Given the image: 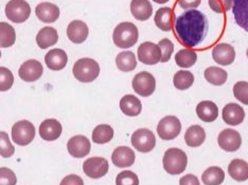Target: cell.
<instances>
[{
  "mask_svg": "<svg viewBox=\"0 0 248 185\" xmlns=\"http://www.w3.org/2000/svg\"><path fill=\"white\" fill-rule=\"evenodd\" d=\"M225 180V172L221 167L211 166L202 172V181L205 185H221Z\"/></svg>",
  "mask_w": 248,
  "mask_h": 185,
  "instance_id": "obj_31",
  "label": "cell"
},
{
  "mask_svg": "<svg viewBox=\"0 0 248 185\" xmlns=\"http://www.w3.org/2000/svg\"><path fill=\"white\" fill-rule=\"evenodd\" d=\"M15 152L14 146L11 144L7 132L0 131V155L3 158H11Z\"/></svg>",
  "mask_w": 248,
  "mask_h": 185,
  "instance_id": "obj_37",
  "label": "cell"
},
{
  "mask_svg": "<svg viewBox=\"0 0 248 185\" xmlns=\"http://www.w3.org/2000/svg\"><path fill=\"white\" fill-rule=\"evenodd\" d=\"M131 12L137 20H148L153 14V7L149 0H132Z\"/></svg>",
  "mask_w": 248,
  "mask_h": 185,
  "instance_id": "obj_22",
  "label": "cell"
},
{
  "mask_svg": "<svg viewBox=\"0 0 248 185\" xmlns=\"http://www.w3.org/2000/svg\"><path fill=\"white\" fill-rule=\"evenodd\" d=\"M59 41V33L52 27H45L39 30L36 35L37 46L41 49H47L53 46Z\"/></svg>",
  "mask_w": 248,
  "mask_h": 185,
  "instance_id": "obj_26",
  "label": "cell"
},
{
  "mask_svg": "<svg viewBox=\"0 0 248 185\" xmlns=\"http://www.w3.org/2000/svg\"><path fill=\"white\" fill-rule=\"evenodd\" d=\"M120 110L123 114L127 116H138L141 113L142 104L141 101L134 95H125L120 100Z\"/></svg>",
  "mask_w": 248,
  "mask_h": 185,
  "instance_id": "obj_25",
  "label": "cell"
},
{
  "mask_svg": "<svg viewBox=\"0 0 248 185\" xmlns=\"http://www.w3.org/2000/svg\"><path fill=\"white\" fill-rule=\"evenodd\" d=\"M14 76L7 67H0V92H7L13 86Z\"/></svg>",
  "mask_w": 248,
  "mask_h": 185,
  "instance_id": "obj_38",
  "label": "cell"
},
{
  "mask_svg": "<svg viewBox=\"0 0 248 185\" xmlns=\"http://www.w3.org/2000/svg\"><path fill=\"white\" fill-rule=\"evenodd\" d=\"M206 132L202 127L193 125L187 129L185 134V141L189 147H200L205 142Z\"/></svg>",
  "mask_w": 248,
  "mask_h": 185,
  "instance_id": "obj_29",
  "label": "cell"
},
{
  "mask_svg": "<svg viewBox=\"0 0 248 185\" xmlns=\"http://www.w3.org/2000/svg\"><path fill=\"white\" fill-rule=\"evenodd\" d=\"M205 79L213 85H223L227 81L228 74L227 71L221 68V67H208L205 70Z\"/></svg>",
  "mask_w": 248,
  "mask_h": 185,
  "instance_id": "obj_32",
  "label": "cell"
},
{
  "mask_svg": "<svg viewBox=\"0 0 248 185\" xmlns=\"http://www.w3.org/2000/svg\"><path fill=\"white\" fill-rule=\"evenodd\" d=\"M136 160V155H135L134 151L126 147V146H120L114 150L111 154V161L115 166L119 168H126L132 166Z\"/></svg>",
  "mask_w": 248,
  "mask_h": 185,
  "instance_id": "obj_17",
  "label": "cell"
},
{
  "mask_svg": "<svg viewBox=\"0 0 248 185\" xmlns=\"http://www.w3.org/2000/svg\"><path fill=\"white\" fill-rule=\"evenodd\" d=\"M93 142L102 145L110 142L114 137V129L109 125H99L93 131Z\"/></svg>",
  "mask_w": 248,
  "mask_h": 185,
  "instance_id": "obj_34",
  "label": "cell"
},
{
  "mask_svg": "<svg viewBox=\"0 0 248 185\" xmlns=\"http://www.w3.org/2000/svg\"><path fill=\"white\" fill-rule=\"evenodd\" d=\"M174 18V11L171 8H160L155 13L154 21L160 30L168 32L172 30Z\"/></svg>",
  "mask_w": 248,
  "mask_h": 185,
  "instance_id": "obj_27",
  "label": "cell"
},
{
  "mask_svg": "<svg viewBox=\"0 0 248 185\" xmlns=\"http://www.w3.org/2000/svg\"><path fill=\"white\" fill-rule=\"evenodd\" d=\"M197 61V54L193 50L183 49L175 54V62L179 67L183 68H189L192 67Z\"/></svg>",
  "mask_w": 248,
  "mask_h": 185,
  "instance_id": "obj_36",
  "label": "cell"
},
{
  "mask_svg": "<svg viewBox=\"0 0 248 185\" xmlns=\"http://www.w3.org/2000/svg\"><path fill=\"white\" fill-rule=\"evenodd\" d=\"M209 5L216 13H226L232 8V0H209Z\"/></svg>",
  "mask_w": 248,
  "mask_h": 185,
  "instance_id": "obj_42",
  "label": "cell"
},
{
  "mask_svg": "<svg viewBox=\"0 0 248 185\" xmlns=\"http://www.w3.org/2000/svg\"><path fill=\"white\" fill-rule=\"evenodd\" d=\"M109 165L108 161L100 156L90 158L84 162L83 170L85 175L92 179H100L104 177L108 172Z\"/></svg>",
  "mask_w": 248,
  "mask_h": 185,
  "instance_id": "obj_11",
  "label": "cell"
},
{
  "mask_svg": "<svg viewBox=\"0 0 248 185\" xmlns=\"http://www.w3.org/2000/svg\"><path fill=\"white\" fill-rule=\"evenodd\" d=\"M194 82V76L192 72L188 70H179L177 71L173 78V83L174 86L180 91H185V89H188L189 87L192 86Z\"/></svg>",
  "mask_w": 248,
  "mask_h": 185,
  "instance_id": "obj_35",
  "label": "cell"
},
{
  "mask_svg": "<svg viewBox=\"0 0 248 185\" xmlns=\"http://www.w3.org/2000/svg\"><path fill=\"white\" fill-rule=\"evenodd\" d=\"M232 13L236 24L248 32V0H232Z\"/></svg>",
  "mask_w": 248,
  "mask_h": 185,
  "instance_id": "obj_24",
  "label": "cell"
},
{
  "mask_svg": "<svg viewBox=\"0 0 248 185\" xmlns=\"http://www.w3.org/2000/svg\"><path fill=\"white\" fill-rule=\"evenodd\" d=\"M212 58L217 64L223 66L231 65L235 59L234 48L230 44L222 43L217 45L212 50Z\"/></svg>",
  "mask_w": 248,
  "mask_h": 185,
  "instance_id": "obj_15",
  "label": "cell"
},
{
  "mask_svg": "<svg viewBox=\"0 0 248 185\" xmlns=\"http://www.w3.org/2000/svg\"><path fill=\"white\" fill-rule=\"evenodd\" d=\"M153 1L156 2V3H159V4H163V3L169 2V1H170V0H153Z\"/></svg>",
  "mask_w": 248,
  "mask_h": 185,
  "instance_id": "obj_47",
  "label": "cell"
},
{
  "mask_svg": "<svg viewBox=\"0 0 248 185\" xmlns=\"http://www.w3.org/2000/svg\"><path fill=\"white\" fill-rule=\"evenodd\" d=\"M133 88L135 93L142 97H149L153 95L156 89V80L154 76L148 71H141L134 77Z\"/></svg>",
  "mask_w": 248,
  "mask_h": 185,
  "instance_id": "obj_9",
  "label": "cell"
},
{
  "mask_svg": "<svg viewBox=\"0 0 248 185\" xmlns=\"http://www.w3.org/2000/svg\"><path fill=\"white\" fill-rule=\"evenodd\" d=\"M163 168L170 175H179L186 170L188 158L183 150L178 148L168 149L163 155Z\"/></svg>",
  "mask_w": 248,
  "mask_h": 185,
  "instance_id": "obj_4",
  "label": "cell"
},
{
  "mask_svg": "<svg viewBox=\"0 0 248 185\" xmlns=\"http://www.w3.org/2000/svg\"><path fill=\"white\" fill-rule=\"evenodd\" d=\"M202 0H178V5L182 9H194L200 7Z\"/></svg>",
  "mask_w": 248,
  "mask_h": 185,
  "instance_id": "obj_45",
  "label": "cell"
},
{
  "mask_svg": "<svg viewBox=\"0 0 248 185\" xmlns=\"http://www.w3.org/2000/svg\"><path fill=\"white\" fill-rule=\"evenodd\" d=\"M31 8L30 4L26 0H11L5 5V15L8 19L15 22V24H21L30 17Z\"/></svg>",
  "mask_w": 248,
  "mask_h": 185,
  "instance_id": "obj_5",
  "label": "cell"
},
{
  "mask_svg": "<svg viewBox=\"0 0 248 185\" xmlns=\"http://www.w3.org/2000/svg\"><path fill=\"white\" fill-rule=\"evenodd\" d=\"M116 185H139L138 176L131 170H123L117 176Z\"/></svg>",
  "mask_w": 248,
  "mask_h": 185,
  "instance_id": "obj_39",
  "label": "cell"
},
{
  "mask_svg": "<svg viewBox=\"0 0 248 185\" xmlns=\"http://www.w3.org/2000/svg\"><path fill=\"white\" fill-rule=\"evenodd\" d=\"M73 76L82 83L94 81L100 75V66L97 61L89 58L78 60L72 68Z\"/></svg>",
  "mask_w": 248,
  "mask_h": 185,
  "instance_id": "obj_3",
  "label": "cell"
},
{
  "mask_svg": "<svg viewBox=\"0 0 248 185\" xmlns=\"http://www.w3.org/2000/svg\"><path fill=\"white\" fill-rule=\"evenodd\" d=\"M89 29L82 20H73L67 27V36L75 44H82L87 40Z\"/></svg>",
  "mask_w": 248,
  "mask_h": 185,
  "instance_id": "obj_19",
  "label": "cell"
},
{
  "mask_svg": "<svg viewBox=\"0 0 248 185\" xmlns=\"http://www.w3.org/2000/svg\"><path fill=\"white\" fill-rule=\"evenodd\" d=\"M223 120L229 126H239L245 118V111L238 103H228L222 112Z\"/></svg>",
  "mask_w": 248,
  "mask_h": 185,
  "instance_id": "obj_16",
  "label": "cell"
},
{
  "mask_svg": "<svg viewBox=\"0 0 248 185\" xmlns=\"http://www.w3.org/2000/svg\"><path fill=\"white\" fill-rule=\"evenodd\" d=\"M16 42V32L8 22H0V47L8 48L13 46Z\"/></svg>",
  "mask_w": 248,
  "mask_h": 185,
  "instance_id": "obj_33",
  "label": "cell"
},
{
  "mask_svg": "<svg viewBox=\"0 0 248 185\" xmlns=\"http://www.w3.org/2000/svg\"><path fill=\"white\" fill-rule=\"evenodd\" d=\"M138 28L129 21L121 22L115 28L114 33H112V41L117 47L121 49H127L135 46L138 42Z\"/></svg>",
  "mask_w": 248,
  "mask_h": 185,
  "instance_id": "obj_2",
  "label": "cell"
},
{
  "mask_svg": "<svg viewBox=\"0 0 248 185\" xmlns=\"http://www.w3.org/2000/svg\"><path fill=\"white\" fill-rule=\"evenodd\" d=\"M0 58H1V51H0Z\"/></svg>",
  "mask_w": 248,
  "mask_h": 185,
  "instance_id": "obj_49",
  "label": "cell"
},
{
  "mask_svg": "<svg viewBox=\"0 0 248 185\" xmlns=\"http://www.w3.org/2000/svg\"><path fill=\"white\" fill-rule=\"evenodd\" d=\"M132 145L133 147L138 150L139 152L148 153L155 148L156 138L154 133L149 129H138L132 135Z\"/></svg>",
  "mask_w": 248,
  "mask_h": 185,
  "instance_id": "obj_7",
  "label": "cell"
},
{
  "mask_svg": "<svg viewBox=\"0 0 248 185\" xmlns=\"http://www.w3.org/2000/svg\"><path fill=\"white\" fill-rule=\"evenodd\" d=\"M138 60L145 65H155L161 60V50L158 45L152 42H144L138 47Z\"/></svg>",
  "mask_w": 248,
  "mask_h": 185,
  "instance_id": "obj_10",
  "label": "cell"
},
{
  "mask_svg": "<svg viewBox=\"0 0 248 185\" xmlns=\"http://www.w3.org/2000/svg\"><path fill=\"white\" fill-rule=\"evenodd\" d=\"M44 67L41 62L36 60H28L20 66L18 75L21 80L26 82H34L43 76Z\"/></svg>",
  "mask_w": 248,
  "mask_h": 185,
  "instance_id": "obj_14",
  "label": "cell"
},
{
  "mask_svg": "<svg viewBox=\"0 0 248 185\" xmlns=\"http://www.w3.org/2000/svg\"><path fill=\"white\" fill-rule=\"evenodd\" d=\"M233 95L239 101L248 105V82H236L233 86Z\"/></svg>",
  "mask_w": 248,
  "mask_h": 185,
  "instance_id": "obj_40",
  "label": "cell"
},
{
  "mask_svg": "<svg viewBox=\"0 0 248 185\" xmlns=\"http://www.w3.org/2000/svg\"><path fill=\"white\" fill-rule=\"evenodd\" d=\"M17 178L13 170L7 167L0 168V185H16Z\"/></svg>",
  "mask_w": 248,
  "mask_h": 185,
  "instance_id": "obj_43",
  "label": "cell"
},
{
  "mask_svg": "<svg viewBox=\"0 0 248 185\" xmlns=\"http://www.w3.org/2000/svg\"><path fill=\"white\" fill-rule=\"evenodd\" d=\"M218 146L227 152H234L239 150L242 145V137L238 131L233 129H225L218 134Z\"/></svg>",
  "mask_w": 248,
  "mask_h": 185,
  "instance_id": "obj_12",
  "label": "cell"
},
{
  "mask_svg": "<svg viewBox=\"0 0 248 185\" xmlns=\"http://www.w3.org/2000/svg\"><path fill=\"white\" fill-rule=\"evenodd\" d=\"M158 46L161 50V63H167L170 61L172 53L174 51V44L169 40V38H163L158 44Z\"/></svg>",
  "mask_w": 248,
  "mask_h": 185,
  "instance_id": "obj_41",
  "label": "cell"
},
{
  "mask_svg": "<svg viewBox=\"0 0 248 185\" xmlns=\"http://www.w3.org/2000/svg\"><path fill=\"white\" fill-rule=\"evenodd\" d=\"M35 137V128L28 120H20L12 127V138L19 146L29 145Z\"/></svg>",
  "mask_w": 248,
  "mask_h": 185,
  "instance_id": "obj_6",
  "label": "cell"
},
{
  "mask_svg": "<svg viewBox=\"0 0 248 185\" xmlns=\"http://www.w3.org/2000/svg\"><path fill=\"white\" fill-rule=\"evenodd\" d=\"M67 149L73 158L82 159L89 154L92 149V144L89 139L84 135H76L71 137L67 143Z\"/></svg>",
  "mask_w": 248,
  "mask_h": 185,
  "instance_id": "obj_13",
  "label": "cell"
},
{
  "mask_svg": "<svg viewBox=\"0 0 248 185\" xmlns=\"http://www.w3.org/2000/svg\"><path fill=\"white\" fill-rule=\"evenodd\" d=\"M175 34L184 46L193 48L204 41L208 32L206 16L197 10L186 11L180 14L174 24Z\"/></svg>",
  "mask_w": 248,
  "mask_h": 185,
  "instance_id": "obj_1",
  "label": "cell"
},
{
  "mask_svg": "<svg viewBox=\"0 0 248 185\" xmlns=\"http://www.w3.org/2000/svg\"><path fill=\"white\" fill-rule=\"evenodd\" d=\"M196 114L199 118L205 122H212L217 118L218 108L213 101H201L196 106Z\"/></svg>",
  "mask_w": 248,
  "mask_h": 185,
  "instance_id": "obj_23",
  "label": "cell"
},
{
  "mask_svg": "<svg viewBox=\"0 0 248 185\" xmlns=\"http://www.w3.org/2000/svg\"><path fill=\"white\" fill-rule=\"evenodd\" d=\"M228 173L235 181L243 182L248 180V163L240 159L232 160L228 166Z\"/></svg>",
  "mask_w": 248,
  "mask_h": 185,
  "instance_id": "obj_28",
  "label": "cell"
},
{
  "mask_svg": "<svg viewBox=\"0 0 248 185\" xmlns=\"http://www.w3.org/2000/svg\"><path fill=\"white\" fill-rule=\"evenodd\" d=\"M37 18L45 24H52L60 17V9L56 4L50 2H42L35 8Z\"/></svg>",
  "mask_w": 248,
  "mask_h": 185,
  "instance_id": "obj_20",
  "label": "cell"
},
{
  "mask_svg": "<svg viewBox=\"0 0 248 185\" xmlns=\"http://www.w3.org/2000/svg\"><path fill=\"white\" fill-rule=\"evenodd\" d=\"M182 131V123L176 116H166L157 126V133L161 139L172 141L176 138Z\"/></svg>",
  "mask_w": 248,
  "mask_h": 185,
  "instance_id": "obj_8",
  "label": "cell"
},
{
  "mask_svg": "<svg viewBox=\"0 0 248 185\" xmlns=\"http://www.w3.org/2000/svg\"><path fill=\"white\" fill-rule=\"evenodd\" d=\"M62 131H63V128H62L61 122L53 118L44 120L39 126V135L45 141L48 142L58 139L61 136Z\"/></svg>",
  "mask_w": 248,
  "mask_h": 185,
  "instance_id": "obj_18",
  "label": "cell"
},
{
  "mask_svg": "<svg viewBox=\"0 0 248 185\" xmlns=\"http://www.w3.org/2000/svg\"><path fill=\"white\" fill-rule=\"evenodd\" d=\"M179 185H200V181L194 175H186L179 180Z\"/></svg>",
  "mask_w": 248,
  "mask_h": 185,
  "instance_id": "obj_46",
  "label": "cell"
},
{
  "mask_svg": "<svg viewBox=\"0 0 248 185\" xmlns=\"http://www.w3.org/2000/svg\"><path fill=\"white\" fill-rule=\"evenodd\" d=\"M45 62L48 66L49 69L51 70H62L65 68L68 62V57L65 50L55 48L50 50V51L45 55Z\"/></svg>",
  "mask_w": 248,
  "mask_h": 185,
  "instance_id": "obj_21",
  "label": "cell"
},
{
  "mask_svg": "<svg viewBox=\"0 0 248 185\" xmlns=\"http://www.w3.org/2000/svg\"><path fill=\"white\" fill-rule=\"evenodd\" d=\"M60 185H84V182L81 177L77 175H69L62 180Z\"/></svg>",
  "mask_w": 248,
  "mask_h": 185,
  "instance_id": "obj_44",
  "label": "cell"
},
{
  "mask_svg": "<svg viewBox=\"0 0 248 185\" xmlns=\"http://www.w3.org/2000/svg\"><path fill=\"white\" fill-rule=\"evenodd\" d=\"M246 54H247V58H248V49H247V51H246Z\"/></svg>",
  "mask_w": 248,
  "mask_h": 185,
  "instance_id": "obj_48",
  "label": "cell"
},
{
  "mask_svg": "<svg viewBox=\"0 0 248 185\" xmlns=\"http://www.w3.org/2000/svg\"><path fill=\"white\" fill-rule=\"evenodd\" d=\"M116 64L121 71H133L137 67L136 55L132 51H122L117 55Z\"/></svg>",
  "mask_w": 248,
  "mask_h": 185,
  "instance_id": "obj_30",
  "label": "cell"
}]
</instances>
